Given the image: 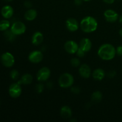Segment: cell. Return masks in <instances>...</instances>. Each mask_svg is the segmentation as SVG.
Instances as JSON below:
<instances>
[{
    "mask_svg": "<svg viewBox=\"0 0 122 122\" xmlns=\"http://www.w3.org/2000/svg\"><path fill=\"white\" fill-rule=\"evenodd\" d=\"M98 56L103 60L113 59L116 54V49L110 44H104L100 46L98 50Z\"/></svg>",
    "mask_w": 122,
    "mask_h": 122,
    "instance_id": "cell-1",
    "label": "cell"
},
{
    "mask_svg": "<svg viewBox=\"0 0 122 122\" xmlns=\"http://www.w3.org/2000/svg\"><path fill=\"white\" fill-rule=\"evenodd\" d=\"M80 27L85 33H92L97 29V21L93 17L86 16L81 20Z\"/></svg>",
    "mask_w": 122,
    "mask_h": 122,
    "instance_id": "cell-2",
    "label": "cell"
},
{
    "mask_svg": "<svg viewBox=\"0 0 122 122\" xmlns=\"http://www.w3.org/2000/svg\"><path fill=\"white\" fill-rule=\"evenodd\" d=\"M74 83V77L69 73H64L60 76L58 79V84L61 88H70Z\"/></svg>",
    "mask_w": 122,
    "mask_h": 122,
    "instance_id": "cell-3",
    "label": "cell"
},
{
    "mask_svg": "<svg viewBox=\"0 0 122 122\" xmlns=\"http://www.w3.org/2000/svg\"><path fill=\"white\" fill-rule=\"evenodd\" d=\"M8 92L11 97L13 98H17L19 97L22 92L21 84H20L19 82L12 83L9 87Z\"/></svg>",
    "mask_w": 122,
    "mask_h": 122,
    "instance_id": "cell-4",
    "label": "cell"
},
{
    "mask_svg": "<svg viewBox=\"0 0 122 122\" xmlns=\"http://www.w3.org/2000/svg\"><path fill=\"white\" fill-rule=\"evenodd\" d=\"M10 30L15 35H20L26 32V27L25 24L20 21H17L13 23Z\"/></svg>",
    "mask_w": 122,
    "mask_h": 122,
    "instance_id": "cell-5",
    "label": "cell"
},
{
    "mask_svg": "<svg viewBox=\"0 0 122 122\" xmlns=\"http://www.w3.org/2000/svg\"><path fill=\"white\" fill-rule=\"evenodd\" d=\"M1 60L4 66L6 67H11L15 63L14 56L10 52L2 54L1 57Z\"/></svg>",
    "mask_w": 122,
    "mask_h": 122,
    "instance_id": "cell-6",
    "label": "cell"
},
{
    "mask_svg": "<svg viewBox=\"0 0 122 122\" xmlns=\"http://www.w3.org/2000/svg\"><path fill=\"white\" fill-rule=\"evenodd\" d=\"M51 76V71L46 67H42L38 70L36 75V78L39 82H45L50 78Z\"/></svg>",
    "mask_w": 122,
    "mask_h": 122,
    "instance_id": "cell-7",
    "label": "cell"
},
{
    "mask_svg": "<svg viewBox=\"0 0 122 122\" xmlns=\"http://www.w3.org/2000/svg\"><path fill=\"white\" fill-rule=\"evenodd\" d=\"M64 48L67 52L70 54H73L76 53L79 46L75 41L70 40L66 42L64 45Z\"/></svg>",
    "mask_w": 122,
    "mask_h": 122,
    "instance_id": "cell-8",
    "label": "cell"
},
{
    "mask_svg": "<svg viewBox=\"0 0 122 122\" xmlns=\"http://www.w3.org/2000/svg\"><path fill=\"white\" fill-rule=\"evenodd\" d=\"M43 54L41 51L35 50L31 52L28 56V59L30 62L34 64L39 63L43 60Z\"/></svg>",
    "mask_w": 122,
    "mask_h": 122,
    "instance_id": "cell-9",
    "label": "cell"
},
{
    "mask_svg": "<svg viewBox=\"0 0 122 122\" xmlns=\"http://www.w3.org/2000/svg\"><path fill=\"white\" fill-rule=\"evenodd\" d=\"M104 15L108 22L114 23L119 19V15L116 11L113 10H107L104 13Z\"/></svg>",
    "mask_w": 122,
    "mask_h": 122,
    "instance_id": "cell-10",
    "label": "cell"
},
{
    "mask_svg": "<svg viewBox=\"0 0 122 122\" xmlns=\"http://www.w3.org/2000/svg\"><path fill=\"white\" fill-rule=\"evenodd\" d=\"M66 26L67 29L70 32H75L77 30L80 25L78 21L74 18H69L66 21Z\"/></svg>",
    "mask_w": 122,
    "mask_h": 122,
    "instance_id": "cell-11",
    "label": "cell"
},
{
    "mask_svg": "<svg viewBox=\"0 0 122 122\" xmlns=\"http://www.w3.org/2000/svg\"><path fill=\"white\" fill-rule=\"evenodd\" d=\"M79 73L80 76H82L83 78H89L91 76V69L90 67L86 64H82L79 66Z\"/></svg>",
    "mask_w": 122,
    "mask_h": 122,
    "instance_id": "cell-12",
    "label": "cell"
},
{
    "mask_svg": "<svg viewBox=\"0 0 122 122\" xmlns=\"http://www.w3.org/2000/svg\"><path fill=\"white\" fill-rule=\"evenodd\" d=\"M92 45V44L90 39L88 38H83L80 41L79 46L80 48L83 50L85 52H87L91 50Z\"/></svg>",
    "mask_w": 122,
    "mask_h": 122,
    "instance_id": "cell-13",
    "label": "cell"
},
{
    "mask_svg": "<svg viewBox=\"0 0 122 122\" xmlns=\"http://www.w3.org/2000/svg\"><path fill=\"white\" fill-rule=\"evenodd\" d=\"M1 15L4 18L8 19L11 17L14 14V10L10 5H5L1 9Z\"/></svg>",
    "mask_w": 122,
    "mask_h": 122,
    "instance_id": "cell-14",
    "label": "cell"
},
{
    "mask_svg": "<svg viewBox=\"0 0 122 122\" xmlns=\"http://www.w3.org/2000/svg\"><path fill=\"white\" fill-rule=\"evenodd\" d=\"M44 40V35L40 32H35L32 35L31 42L34 45H39L42 43Z\"/></svg>",
    "mask_w": 122,
    "mask_h": 122,
    "instance_id": "cell-15",
    "label": "cell"
},
{
    "mask_svg": "<svg viewBox=\"0 0 122 122\" xmlns=\"http://www.w3.org/2000/svg\"><path fill=\"white\" fill-rule=\"evenodd\" d=\"M92 76L93 78L96 81H102L106 76V72L102 69L98 68L93 71Z\"/></svg>",
    "mask_w": 122,
    "mask_h": 122,
    "instance_id": "cell-16",
    "label": "cell"
},
{
    "mask_svg": "<svg viewBox=\"0 0 122 122\" xmlns=\"http://www.w3.org/2000/svg\"><path fill=\"white\" fill-rule=\"evenodd\" d=\"M60 116L63 119H69L72 116V111L70 107L67 106H64L61 108Z\"/></svg>",
    "mask_w": 122,
    "mask_h": 122,
    "instance_id": "cell-17",
    "label": "cell"
},
{
    "mask_svg": "<svg viewBox=\"0 0 122 122\" xmlns=\"http://www.w3.org/2000/svg\"><path fill=\"white\" fill-rule=\"evenodd\" d=\"M38 13L36 10L32 8H29L25 13V19L27 21H32L36 18Z\"/></svg>",
    "mask_w": 122,
    "mask_h": 122,
    "instance_id": "cell-18",
    "label": "cell"
},
{
    "mask_svg": "<svg viewBox=\"0 0 122 122\" xmlns=\"http://www.w3.org/2000/svg\"><path fill=\"white\" fill-rule=\"evenodd\" d=\"M33 81V76L30 73H25L21 76V79L19 81L20 84H23L25 85H30Z\"/></svg>",
    "mask_w": 122,
    "mask_h": 122,
    "instance_id": "cell-19",
    "label": "cell"
},
{
    "mask_svg": "<svg viewBox=\"0 0 122 122\" xmlns=\"http://www.w3.org/2000/svg\"><path fill=\"white\" fill-rule=\"evenodd\" d=\"M102 98V94L100 91H97L94 92L91 95V100L92 102L98 103L101 101Z\"/></svg>",
    "mask_w": 122,
    "mask_h": 122,
    "instance_id": "cell-20",
    "label": "cell"
},
{
    "mask_svg": "<svg viewBox=\"0 0 122 122\" xmlns=\"http://www.w3.org/2000/svg\"><path fill=\"white\" fill-rule=\"evenodd\" d=\"M4 36L7 41L9 42H13L15 40L16 35L14 34L11 30H7L4 31Z\"/></svg>",
    "mask_w": 122,
    "mask_h": 122,
    "instance_id": "cell-21",
    "label": "cell"
},
{
    "mask_svg": "<svg viewBox=\"0 0 122 122\" xmlns=\"http://www.w3.org/2000/svg\"><path fill=\"white\" fill-rule=\"evenodd\" d=\"M10 27V23L7 20H3L0 21V31H5Z\"/></svg>",
    "mask_w": 122,
    "mask_h": 122,
    "instance_id": "cell-22",
    "label": "cell"
},
{
    "mask_svg": "<svg viewBox=\"0 0 122 122\" xmlns=\"http://www.w3.org/2000/svg\"><path fill=\"white\" fill-rule=\"evenodd\" d=\"M70 63H71V65L74 67H77L81 66V61H80L79 59L78 58H76V57L71 58L70 60Z\"/></svg>",
    "mask_w": 122,
    "mask_h": 122,
    "instance_id": "cell-23",
    "label": "cell"
},
{
    "mask_svg": "<svg viewBox=\"0 0 122 122\" xmlns=\"http://www.w3.org/2000/svg\"><path fill=\"white\" fill-rule=\"evenodd\" d=\"M10 76L13 80H17L19 77V72L17 70L14 69L10 71Z\"/></svg>",
    "mask_w": 122,
    "mask_h": 122,
    "instance_id": "cell-24",
    "label": "cell"
},
{
    "mask_svg": "<svg viewBox=\"0 0 122 122\" xmlns=\"http://www.w3.org/2000/svg\"><path fill=\"white\" fill-rule=\"evenodd\" d=\"M35 89L36 92L37 93H38V94H41V93L43 91H44V85H42L41 83H38V84H36L35 85Z\"/></svg>",
    "mask_w": 122,
    "mask_h": 122,
    "instance_id": "cell-25",
    "label": "cell"
},
{
    "mask_svg": "<svg viewBox=\"0 0 122 122\" xmlns=\"http://www.w3.org/2000/svg\"><path fill=\"white\" fill-rule=\"evenodd\" d=\"M85 53L86 52H85L83 50H82V49L79 48L78 50H77L76 54L79 58H83V57H84L85 55Z\"/></svg>",
    "mask_w": 122,
    "mask_h": 122,
    "instance_id": "cell-26",
    "label": "cell"
},
{
    "mask_svg": "<svg viewBox=\"0 0 122 122\" xmlns=\"http://www.w3.org/2000/svg\"><path fill=\"white\" fill-rule=\"evenodd\" d=\"M71 92L74 94H79L81 92V88L78 86H73L70 89Z\"/></svg>",
    "mask_w": 122,
    "mask_h": 122,
    "instance_id": "cell-27",
    "label": "cell"
},
{
    "mask_svg": "<svg viewBox=\"0 0 122 122\" xmlns=\"http://www.w3.org/2000/svg\"><path fill=\"white\" fill-rule=\"evenodd\" d=\"M116 75H117L116 71L115 70H113L108 71L107 74V76H108L109 78H113V77H114L116 76Z\"/></svg>",
    "mask_w": 122,
    "mask_h": 122,
    "instance_id": "cell-28",
    "label": "cell"
},
{
    "mask_svg": "<svg viewBox=\"0 0 122 122\" xmlns=\"http://www.w3.org/2000/svg\"><path fill=\"white\" fill-rule=\"evenodd\" d=\"M24 5H25V7L29 9V8H30L32 7V3L30 1L27 0V1H26L24 2Z\"/></svg>",
    "mask_w": 122,
    "mask_h": 122,
    "instance_id": "cell-29",
    "label": "cell"
},
{
    "mask_svg": "<svg viewBox=\"0 0 122 122\" xmlns=\"http://www.w3.org/2000/svg\"><path fill=\"white\" fill-rule=\"evenodd\" d=\"M116 54L119 56H122V45L117 46L116 48Z\"/></svg>",
    "mask_w": 122,
    "mask_h": 122,
    "instance_id": "cell-30",
    "label": "cell"
},
{
    "mask_svg": "<svg viewBox=\"0 0 122 122\" xmlns=\"http://www.w3.org/2000/svg\"><path fill=\"white\" fill-rule=\"evenodd\" d=\"M83 1V0H74V3H75V5L79 6L82 4Z\"/></svg>",
    "mask_w": 122,
    "mask_h": 122,
    "instance_id": "cell-31",
    "label": "cell"
},
{
    "mask_svg": "<svg viewBox=\"0 0 122 122\" xmlns=\"http://www.w3.org/2000/svg\"><path fill=\"white\" fill-rule=\"evenodd\" d=\"M105 3L108 4H112L114 3L115 0H102Z\"/></svg>",
    "mask_w": 122,
    "mask_h": 122,
    "instance_id": "cell-32",
    "label": "cell"
},
{
    "mask_svg": "<svg viewBox=\"0 0 122 122\" xmlns=\"http://www.w3.org/2000/svg\"><path fill=\"white\" fill-rule=\"evenodd\" d=\"M52 86H53V83H52V82H47V83H46V87H47L48 89H51V88H52Z\"/></svg>",
    "mask_w": 122,
    "mask_h": 122,
    "instance_id": "cell-33",
    "label": "cell"
},
{
    "mask_svg": "<svg viewBox=\"0 0 122 122\" xmlns=\"http://www.w3.org/2000/svg\"><path fill=\"white\" fill-rule=\"evenodd\" d=\"M119 23L122 25V15H120V16L119 17Z\"/></svg>",
    "mask_w": 122,
    "mask_h": 122,
    "instance_id": "cell-34",
    "label": "cell"
},
{
    "mask_svg": "<svg viewBox=\"0 0 122 122\" xmlns=\"http://www.w3.org/2000/svg\"><path fill=\"white\" fill-rule=\"evenodd\" d=\"M119 35H120V36L122 37V27L121 29H120V30H119Z\"/></svg>",
    "mask_w": 122,
    "mask_h": 122,
    "instance_id": "cell-35",
    "label": "cell"
},
{
    "mask_svg": "<svg viewBox=\"0 0 122 122\" xmlns=\"http://www.w3.org/2000/svg\"><path fill=\"white\" fill-rule=\"evenodd\" d=\"M5 1H7V2H11V1H13V0H4Z\"/></svg>",
    "mask_w": 122,
    "mask_h": 122,
    "instance_id": "cell-36",
    "label": "cell"
},
{
    "mask_svg": "<svg viewBox=\"0 0 122 122\" xmlns=\"http://www.w3.org/2000/svg\"><path fill=\"white\" fill-rule=\"evenodd\" d=\"M83 1H91V0H83Z\"/></svg>",
    "mask_w": 122,
    "mask_h": 122,
    "instance_id": "cell-37",
    "label": "cell"
},
{
    "mask_svg": "<svg viewBox=\"0 0 122 122\" xmlns=\"http://www.w3.org/2000/svg\"><path fill=\"white\" fill-rule=\"evenodd\" d=\"M119 1H122V0H119Z\"/></svg>",
    "mask_w": 122,
    "mask_h": 122,
    "instance_id": "cell-38",
    "label": "cell"
}]
</instances>
